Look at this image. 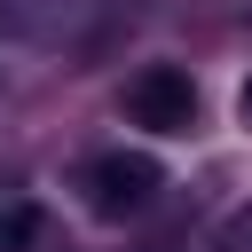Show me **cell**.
<instances>
[{
	"label": "cell",
	"mask_w": 252,
	"mask_h": 252,
	"mask_svg": "<svg viewBox=\"0 0 252 252\" xmlns=\"http://www.w3.org/2000/svg\"><path fill=\"white\" fill-rule=\"evenodd\" d=\"M126 118L150 126V134H189V126H197V87H189V71L150 63V71L126 87Z\"/></svg>",
	"instance_id": "cell-1"
},
{
	"label": "cell",
	"mask_w": 252,
	"mask_h": 252,
	"mask_svg": "<svg viewBox=\"0 0 252 252\" xmlns=\"http://www.w3.org/2000/svg\"><path fill=\"white\" fill-rule=\"evenodd\" d=\"M150 189H158V158H142V150H102L94 165H87V197H94V213H134V205H150Z\"/></svg>",
	"instance_id": "cell-2"
},
{
	"label": "cell",
	"mask_w": 252,
	"mask_h": 252,
	"mask_svg": "<svg viewBox=\"0 0 252 252\" xmlns=\"http://www.w3.org/2000/svg\"><path fill=\"white\" fill-rule=\"evenodd\" d=\"M32 236H39V205L8 189V197H0V252H24Z\"/></svg>",
	"instance_id": "cell-3"
},
{
	"label": "cell",
	"mask_w": 252,
	"mask_h": 252,
	"mask_svg": "<svg viewBox=\"0 0 252 252\" xmlns=\"http://www.w3.org/2000/svg\"><path fill=\"white\" fill-rule=\"evenodd\" d=\"M236 110H244V126H252V79H244V94H236Z\"/></svg>",
	"instance_id": "cell-4"
}]
</instances>
